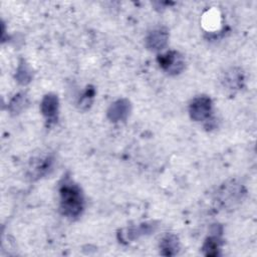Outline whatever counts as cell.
<instances>
[{
  "label": "cell",
  "mask_w": 257,
  "mask_h": 257,
  "mask_svg": "<svg viewBox=\"0 0 257 257\" xmlns=\"http://www.w3.org/2000/svg\"><path fill=\"white\" fill-rule=\"evenodd\" d=\"M131 111V102L126 98H120L114 101L107 110V117L111 121L125 120Z\"/></svg>",
  "instance_id": "cell-7"
},
{
  "label": "cell",
  "mask_w": 257,
  "mask_h": 257,
  "mask_svg": "<svg viewBox=\"0 0 257 257\" xmlns=\"http://www.w3.org/2000/svg\"><path fill=\"white\" fill-rule=\"evenodd\" d=\"M53 162L54 160L52 156L47 154L40 155L33 158L30 161V164L28 167V172H27L28 178L34 181L49 174V172L52 170Z\"/></svg>",
  "instance_id": "cell-4"
},
{
  "label": "cell",
  "mask_w": 257,
  "mask_h": 257,
  "mask_svg": "<svg viewBox=\"0 0 257 257\" xmlns=\"http://www.w3.org/2000/svg\"><path fill=\"white\" fill-rule=\"evenodd\" d=\"M222 81L224 85L228 87V89H240L244 84V73L240 68H231L224 73Z\"/></svg>",
  "instance_id": "cell-8"
},
{
  "label": "cell",
  "mask_w": 257,
  "mask_h": 257,
  "mask_svg": "<svg viewBox=\"0 0 257 257\" xmlns=\"http://www.w3.org/2000/svg\"><path fill=\"white\" fill-rule=\"evenodd\" d=\"M169 40V31L166 27H157L150 31L146 37V46L153 51L164 49Z\"/></svg>",
  "instance_id": "cell-5"
},
{
  "label": "cell",
  "mask_w": 257,
  "mask_h": 257,
  "mask_svg": "<svg viewBox=\"0 0 257 257\" xmlns=\"http://www.w3.org/2000/svg\"><path fill=\"white\" fill-rule=\"evenodd\" d=\"M161 254L164 256H174L180 249V242L176 235L167 234L160 243Z\"/></svg>",
  "instance_id": "cell-10"
},
{
  "label": "cell",
  "mask_w": 257,
  "mask_h": 257,
  "mask_svg": "<svg viewBox=\"0 0 257 257\" xmlns=\"http://www.w3.org/2000/svg\"><path fill=\"white\" fill-rule=\"evenodd\" d=\"M155 227L156 225H154V223H145L138 227H132L126 230L125 238L127 240H134L142 235L150 234L152 231L155 230Z\"/></svg>",
  "instance_id": "cell-11"
},
{
  "label": "cell",
  "mask_w": 257,
  "mask_h": 257,
  "mask_svg": "<svg viewBox=\"0 0 257 257\" xmlns=\"http://www.w3.org/2000/svg\"><path fill=\"white\" fill-rule=\"evenodd\" d=\"M94 93H95V90L92 86H87L85 91L83 92V94L81 95L80 99H79V107L82 108V109H86L87 107L90 106L91 102H92V99H93V96H94Z\"/></svg>",
  "instance_id": "cell-14"
},
{
  "label": "cell",
  "mask_w": 257,
  "mask_h": 257,
  "mask_svg": "<svg viewBox=\"0 0 257 257\" xmlns=\"http://www.w3.org/2000/svg\"><path fill=\"white\" fill-rule=\"evenodd\" d=\"M60 211L69 218L78 217L84 208V197L81 189L68 177L63 178L59 185Z\"/></svg>",
  "instance_id": "cell-1"
},
{
  "label": "cell",
  "mask_w": 257,
  "mask_h": 257,
  "mask_svg": "<svg viewBox=\"0 0 257 257\" xmlns=\"http://www.w3.org/2000/svg\"><path fill=\"white\" fill-rule=\"evenodd\" d=\"M215 231H212V236L208 237L202 247L203 249V253L204 255L206 256H210V257H213V256H217L219 255V250H220V246L222 244L220 238H219V235L221 234L222 232V229H220L218 231V228L219 226L218 225H215L213 226Z\"/></svg>",
  "instance_id": "cell-9"
},
{
  "label": "cell",
  "mask_w": 257,
  "mask_h": 257,
  "mask_svg": "<svg viewBox=\"0 0 257 257\" xmlns=\"http://www.w3.org/2000/svg\"><path fill=\"white\" fill-rule=\"evenodd\" d=\"M28 105V98L24 93H18L13 96V98L10 100L8 108L11 113L17 114L20 113L23 109L26 108Z\"/></svg>",
  "instance_id": "cell-12"
},
{
  "label": "cell",
  "mask_w": 257,
  "mask_h": 257,
  "mask_svg": "<svg viewBox=\"0 0 257 257\" xmlns=\"http://www.w3.org/2000/svg\"><path fill=\"white\" fill-rule=\"evenodd\" d=\"M58 107H59V101L57 95L53 93H48L43 96L40 109L42 114L45 116V118L49 121H55L57 119L58 114Z\"/></svg>",
  "instance_id": "cell-6"
},
{
  "label": "cell",
  "mask_w": 257,
  "mask_h": 257,
  "mask_svg": "<svg viewBox=\"0 0 257 257\" xmlns=\"http://www.w3.org/2000/svg\"><path fill=\"white\" fill-rule=\"evenodd\" d=\"M212 100L207 95L197 96L190 104V116L195 121H209L212 115Z\"/></svg>",
  "instance_id": "cell-2"
},
{
  "label": "cell",
  "mask_w": 257,
  "mask_h": 257,
  "mask_svg": "<svg viewBox=\"0 0 257 257\" xmlns=\"http://www.w3.org/2000/svg\"><path fill=\"white\" fill-rule=\"evenodd\" d=\"M158 62L162 69L171 75L179 74L185 68V59L178 51H168L160 54Z\"/></svg>",
  "instance_id": "cell-3"
},
{
  "label": "cell",
  "mask_w": 257,
  "mask_h": 257,
  "mask_svg": "<svg viewBox=\"0 0 257 257\" xmlns=\"http://www.w3.org/2000/svg\"><path fill=\"white\" fill-rule=\"evenodd\" d=\"M15 78L20 84H27L28 82H30L32 78V72L24 60H21L19 63Z\"/></svg>",
  "instance_id": "cell-13"
}]
</instances>
